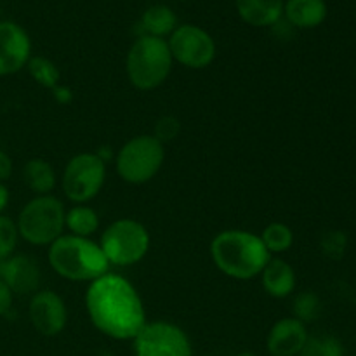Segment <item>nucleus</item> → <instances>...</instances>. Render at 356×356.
Instances as JSON below:
<instances>
[{"mask_svg":"<svg viewBox=\"0 0 356 356\" xmlns=\"http://www.w3.org/2000/svg\"><path fill=\"white\" fill-rule=\"evenodd\" d=\"M86 309L94 329L115 341H132L148 322L138 289L110 271L89 284Z\"/></svg>","mask_w":356,"mask_h":356,"instance_id":"obj_1","label":"nucleus"},{"mask_svg":"<svg viewBox=\"0 0 356 356\" xmlns=\"http://www.w3.org/2000/svg\"><path fill=\"white\" fill-rule=\"evenodd\" d=\"M211 259L214 266L233 280H254L261 275L271 254L257 233L247 229H225L211 242Z\"/></svg>","mask_w":356,"mask_h":356,"instance_id":"obj_2","label":"nucleus"},{"mask_svg":"<svg viewBox=\"0 0 356 356\" xmlns=\"http://www.w3.org/2000/svg\"><path fill=\"white\" fill-rule=\"evenodd\" d=\"M47 261L58 277L76 284H90L110 271L99 243L70 233H63L47 247Z\"/></svg>","mask_w":356,"mask_h":356,"instance_id":"obj_3","label":"nucleus"},{"mask_svg":"<svg viewBox=\"0 0 356 356\" xmlns=\"http://www.w3.org/2000/svg\"><path fill=\"white\" fill-rule=\"evenodd\" d=\"M174 59L165 38L141 35L131 45L125 58V72L132 87L155 90L165 83L172 72Z\"/></svg>","mask_w":356,"mask_h":356,"instance_id":"obj_4","label":"nucleus"},{"mask_svg":"<svg viewBox=\"0 0 356 356\" xmlns=\"http://www.w3.org/2000/svg\"><path fill=\"white\" fill-rule=\"evenodd\" d=\"M65 204L54 195H37L23 205L16 219L19 238L35 247H49L65 233Z\"/></svg>","mask_w":356,"mask_h":356,"instance_id":"obj_5","label":"nucleus"},{"mask_svg":"<svg viewBox=\"0 0 356 356\" xmlns=\"http://www.w3.org/2000/svg\"><path fill=\"white\" fill-rule=\"evenodd\" d=\"M97 243L110 266L129 268L141 263L148 256L152 236L141 221L122 218L115 219L104 228Z\"/></svg>","mask_w":356,"mask_h":356,"instance_id":"obj_6","label":"nucleus"},{"mask_svg":"<svg viewBox=\"0 0 356 356\" xmlns=\"http://www.w3.org/2000/svg\"><path fill=\"white\" fill-rule=\"evenodd\" d=\"M165 145L153 134H139L122 145L115 155V170L124 183L146 184L162 170Z\"/></svg>","mask_w":356,"mask_h":356,"instance_id":"obj_7","label":"nucleus"},{"mask_svg":"<svg viewBox=\"0 0 356 356\" xmlns=\"http://www.w3.org/2000/svg\"><path fill=\"white\" fill-rule=\"evenodd\" d=\"M106 183V160L97 152H82L68 160L61 174V188L73 205L92 202Z\"/></svg>","mask_w":356,"mask_h":356,"instance_id":"obj_8","label":"nucleus"},{"mask_svg":"<svg viewBox=\"0 0 356 356\" xmlns=\"http://www.w3.org/2000/svg\"><path fill=\"white\" fill-rule=\"evenodd\" d=\"M174 63L190 70H204L214 63L218 45L212 35L198 24H177L169 38Z\"/></svg>","mask_w":356,"mask_h":356,"instance_id":"obj_9","label":"nucleus"},{"mask_svg":"<svg viewBox=\"0 0 356 356\" xmlns=\"http://www.w3.org/2000/svg\"><path fill=\"white\" fill-rule=\"evenodd\" d=\"M132 344L136 356H193L188 334L165 320L146 322Z\"/></svg>","mask_w":356,"mask_h":356,"instance_id":"obj_10","label":"nucleus"},{"mask_svg":"<svg viewBox=\"0 0 356 356\" xmlns=\"http://www.w3.org/2000/svg\"><path fill=\"white\" fill-rule=\"evenodd\" d=\"M28 318L40 336H59L68 323V308L65 299L51 289L37 291L28 305Z\"/></svg>","mask_w":356,"mask_h":356,"instance_id":"obj_11","label":"nucleus"},{"mask_svg":"<svg viewBox=\"0 0 356 356\" xmlns=\"http://www.w3.org/2000/svg\"><path fill=\"white\" fill-rule=\"evenodd\" d=\"M31 58V38L21 24L0 21V76H10L26 68Z\"/></svg>","mask_w":356,"mask_h":356,"instance_id":"obj_12","label":"nucleus"},{"mask_svg":"<svg viewBox=\"0 0 356 356\" xmlns=\"http://www.w3.org/2000/svg\"><path fill=\"white\" fill-rule=\"evenodd\" d=\"M40 268L33 257L26 254H13L0 261V278L13 294L33 296L40 285Z\"/></svg>","mask_w":356,"mask_h":356,"instance_id":"obj_13","label":"nucleus"},{"mask_svg":"<svg viewBox=\"0 0 356 356\" xmlns=\"http://www.w3.org/2000/svg\"><path fill=\"white\" fill-rule=\"evenodd\" d=\"M308 337L306 323L294 316H285L271 325L266 337V350L270 356H299Z\"/></svg>","mask_w":356,"mask_h":356,"instance_id":"obj_14","label":"nucleus"},{"mask_svg":"<svg viewBox=\"0 0 356 356\" xmlns=\"http://www.w3.org/2000/svg\"><path fill=\"white\" fill-rule=\"evenodd\" d=\"M259 277L264 292L275 299L289 298L296 291V285H298L294 268L278 256L271 257L268 261V264L261 271Z\"/></svg>","mask_w":356,"mask_h":356,"instance_id":"obj_15","label":"nucleus"},{"mask_svg":"<svg viewBox=\"0 0 356 356\" xmlns=\"http://www.w3.org/2000/svg\"><path fill=\"white\" fill-rule=\"evenodd\" d=\"M285 0H235L240 19L254 28L275 26L284 16Z\"/></svg>","mask_w":356,"mask_h":356,"instance_id":"obj_16","label":"nucleus"},{"mask_svg":"<svg viewBox=\"0 0 356 356\" xmlns=\"http://www.w3.org/2000/svg\"><path fill=\"white\" fill-rule=\"evenodd\" d=\"M325 0H285L284 16L294 28L299 30H312L320 26L327 19Z\"/></svg>","mask_w":356,"mask_h":356,"instance_id":"obj_17","label":"nucleus"},{"mask_svg":"<svg viewBox=\"0 0 356 356\" xmlns=\"http://www.w3.org/2000/svg\"><path fill=\"white\" fill-rule=\"evenodd\" d=\"M139 24H141L143 35L167 40L177 28V16L169 6L155 3L143 13Z\"/></svg>","mask_w":356,"mask_h":356,"instance_id":"obj_18","label":"nucleus"},{"mask_svg":"<svg viewBox=\"0 0 356 356\" xmlns=\"http://www.w3.org/2000/svg\"><path fill=\"white\" fill-rule=\"evenodd\" d=\"M23 181L28 190L37 195H52L58 184V176L51 162L45 159H31L23 167Z\"/></svg>","mask_w":356,"mask_h":356,"instance_id":"obj_19","label":"nucleus"},{"mask_svg":"<svg viewBox=\"0 0 356 356\" xmlns=\"http://www.w3.org/2000/svg\"><path fill=\"white\" fill-rule=\"evenodd\" d=\"M97 228H99V214L87 204L73 205L66 211L65 229H68L70 235L92 238Z\"/></svg>","mask_w":356,"mask_h":356,"instance_id":"obj_20","label":"nucleus"},{"mask_svg":"<svg viewBox=\"0 0 356 356\" xmlns=\"http://www.w3.org/2000/svg\"><path fill=\"white\" fill-rule=\"evenodd\" d=\"M259 236L271 256H280L294 245V232L291 226L282 221L270 222Z\"/></svg>","mask_w":356,"mask_h":356,"instance_id":"obj_21","label":"nucleus"},{"mask_svg":"<svg viewBox=\"0 0 356 356\" xmlns=\"http://www.w3.org/2000/svg\"><path fill=\"white\" fill-rule=\"evenodd\" d=\"M28 73H30L31 79L38 83L44 89H56V87L61 83V72L56 66V63H52L51 59L45 58V56H31L30 61L26 65Z\"/></svg>","mask_w":356,"mask_h":356,"instance_id":"obj_22","label":"nucleus"},{"mask_svg":"<svg viewBox=\"0 0 356 356\" xmlns=\"http://www.w3.org/2000/svg\"><path fill=\"white\" fill-rule=\"evenodd\" d=\"M299 356H344L343 344L330 336L308 337Z\"/></svg>","mask_w":356,"mask_h":356,"instance_id":"obj_23","label":"nucleus"},{"mask_svg":"<svg viewBox=\"0 0 356 356\" xmlns=\"http://www.w3.org/2000/svg\"><path fill=\"white\" fill-rule=\"evenodd\" d=\"M19 233L16 221L6 214H0V261L7 259L16 252Z\"/></svg>","mask_w":356,"mask_h":356,"instance_id":"obj_24","label":"nucleus"},{"mask_svg":"<svg viewBox=\"0 0 356 356\" xmlns=\"http://www.w3.org/2000/svg\"><path fill=\"white\" fill-rule=\"evenodd\" d=\"M320 315V299L313 292H301L294 301V318L302 323L315 322Z\"/></svg>","mask_w":356,"mask_h":356,"instance_id":"obj_25","label":"nucleus"},{"mask_svg":"<svg viewBox=\"0 0 356 356\" xmlns=\"http://www.w3.org/2000/svg\"><path fill=\"white\" fill-rule=\"evenodd\" d=\"M181 131V124L176 117H170V115H165V117L159 118V122L155 124V131H153V136L159 139L160 143H169L172 141L174 138H177Z\"/></svg>","mask_w":356,"mask_h":356,"instance_id":"obj_26","label":"nucleus"},{"mask_svg":"<svg viewBox=\"0 0 356 356\" xmlns=\"http://www.w3.org/2000/svg\"><path fill=\"white\" fill-rule=\"evenodd\" d=\"M13 301H14V294L10 292V289L3 284L2 278H0V316L9 313V309L13 308Z\"/></svg>","mask_w":356,"mask_h":356,"instance_id":"obj_27","label":"nucleus"},{"mask_svg":"<svg viewBox=\"0 0 356 356\" xmlns=\"http://www.w3.org/2000/svg\"><path fill=\"white\" fill-rule=\"evenodd\" d=\"M14 170V162L10 159L9 153H6L3 149H0V183H6L10 179Z\"/></svg>","mask_w":356,"mask_h":356,"instance_id":"obj_28","label":"nucleus"},{"mask_svg":"<svg viewBox=\"0 0 356 356\" xmlns=\"http://www.w3.org/2000/svg\"><path fill=\"white\" fill-rule=\"evenodd\" d=\"M343 233H329V235L325 236V240H323V249H325V252H329V256L332 254V250H339V252H343L344 245H346V240H343V242L337 243V240L343 238Z\"/></svg>","mask_w":356,"mask_h":356,"instance_id":"obj_29","label":"nucleus"},{"mask_svg":"<svg viewBox=\"0 0 356 356\" xmlns=\"http://www.w3.org/2000/svg\"><path fill=\"white\" fill-rule=\"evenodd\" d=\"M52 92H54V97H56V99H58L59 103H63V104L70 103V101L73 99L72 90H70L68 87L61 86V83H59V86L56 87V89H52Z\"/></svg>","mask_w":356,"mask_h":356,"instance_id":"obj_30","label":"nucleus"},{"mask_svg":"<svg viewBox=\"0 0 356 356\" xmlns=\"http://www.w3.org/2000/svg\"><path fill=\"white\" fill-rule=\"evenodd\" d=\"M9 202H10L9 188L6 186V183H0V214H3V211L7 209Z\"/></svg>","mask_w":356,"mask_h":356,"instance_id":"obj_31","label":"nucleus"},{"mask_svg":"<svg viewBox=\"0 0 356 356\" xmlns=\"http://www.w3.org/2000/svg\"><path fill=\"white\" fill-rule=\"evenodd\" d=\"M236 356H257V355L252 353V351H242V353H238Z\"/></svg>","mask_w":356,"mask_h":356,"instance_id":"obj_32","label":"nucleus"},{"mask_svg":"<svg viewBox=\"0 0 356 356\" xmlns=\"http://www.w3.org/2000/svg\"><path fill=\"white\" fill-rule=\"evenodd\" d=\"M179 2H188V0H179Z\"/></svg>","mask_w":356,"mask_h":356,"instance_id":"obj_33","label":"nucleus"}]
</instances>
